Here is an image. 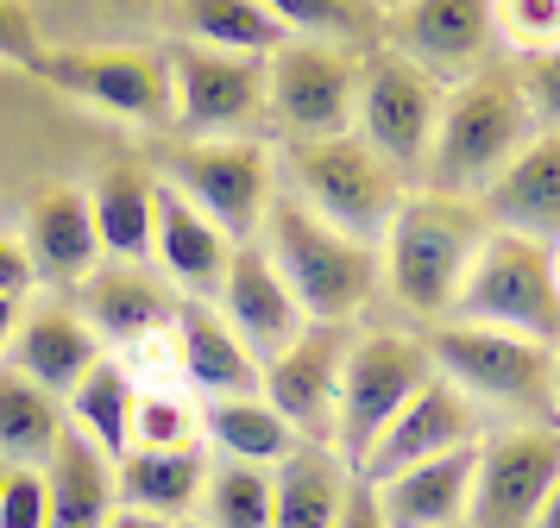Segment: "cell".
Listing matches in <instances>:
<instances>
[{
  "label": "cell",
  "mask_w": 560,
  "mask_h": 528,
  "mask_svg": "<svg viewBox=\"0 0 560 528\" xmlns=\"http://www.w3.org/2000/svg\"><path fill=\"white\" fill-rule=\"evenodd\" d=\"M202 478H208V459L196 441L183 447H132L114 459V491L127 509L139 516H158V523H183L196 497H202Z\"/></svg>",
  "instance_id": "obj_26"
},
{
  "label": "cell",
  "mask_w": 560,
  "mask_h": 528,
  "mask_svg": "<svg viewBox=\"0 0 560 528\" xmlns=\"http://www.w3.org/2000/svg\"><path fill=\"white\" fill-rule=\"evenodd\" d=\"M196 441V409L177 390H139L132 402V447H183Z\"/></svg>",
  "instance_id": "obj_35"
},
{
  "label": "cell",
  "mask_w": 560,
  "mask_h": 528,
  "mask_svg": "<svg viewBox=\"0 0 560 528\" xmlns=\"http://www.w3.org/2000/svg\"><path fill=\"white\" fill-rule=\"evenodd\" d=\"M541 126L529 120V107L510 82V63H479L472 75H459L454 89H441V114H434V139L422 157L429 189L447 196H479L485 183L498 176L504 157L529 145Z\"/></svg>",
  "instance_id": "obj_3"
},
{
  "label": "cell",
  "mask_w": 560,
  "mask_h": 528,
  "mask_svg": "<svg viewBox=\"0 0 560 528\" xmlns=\"http://www.w3.org/2000/svg\"><path fill=\"white\" fill-rule=\"evenodd\" d=\"M26 265L45 283H77L82 271L102 265V239L89 221V196L82 189H45L26 214Z\"/></svg>",
  "instance_id": "obj_27"
},
{
  "label": "cell",
  "mask_w": 560,
  "mask_h": 528,
  "mask_svg": "<svg viewBox=\"0 0 560 528\" xmlns=\"http://www.w3.org/2000/svg\"><path fill=\"white\" fill-rule=\"evenodd\" d=\"M0 290H7V296H26V290H32L26 246H20V239H7V233H0Z\"/></svg>",
  "instance_id": "obj_41"
},
{
  "label": "cell",
  "mask_w": 560,
  "mask_h": 528,
  "mask_svg": "<svg viewBox=\"0 0 560 528\" xmlns=\"http://www.w3.org/2000/svg\"><path fill=\"white\" fill-rule=\"evenodd\" d=\"M32 75L51 89L102 107L132 126H171V63L145 45H82V50H38Z\"/></svg>",
  "instance_id": "obj_13"
},
{
  "label": "cell",
  "mask_w": 560,
  "mask_h": 528,
  "mask_svg": "<svg viewBox=\"0 0 560 528\" xmlns=\"http://www.w3.org/2000/svg\"><path fill=\"white\" fill-rule=\"evenodd\" d=\"M429 347L397 327H372V333H347V359H340V397H334V434L328 447L359 466L365 447L378 441V427L404 409V397L429 377Z\"/></svg>",
  "instance_id": "obj_8"
},
{
  "label": "cell",
  "mask_w": 560,
  "mask_h": 528,
  "mask_svg": "<svg viewBox=\"0 0 560 528\" xmlns=\"http://www.w3.org/2000/svg\"><path fill=\"white\" fill-rule=\"evenodd\" d=\"M372 7H397V0H372Z\"/></svg>",
  "instance_id": "obj_46"
},
{
  "label": "cell",
  "mask_w": 560,
  "mask_h": 528,
  "mask_svg": "<svg viewBox=\"0 0 560 528\" xmlns=\"http://www.w3.org/2000/svg\"><path fill=\"white\" fill-rule=\"evenodd\" d=\"M253 7H265L296 38H328V45H353V50L378 45V20H384V7H372V0H253Z\"/></svg>",
  "instance_id": "obj_33"
},
{
  "label": "cell",
  "mask_w": 560,
  "mask_h": 528,
  "mask_svg": "<svg viewBox=\"0 0 560 528\" xmlns=\"http://www.w3.org/2000/svg\"><path fill=\"white\" fill-rule=\"evenodd\" d=\"M491 32H504L516 50H555L560 0H491Z\"/></svg>",
  "instance_id": "obj_37"
},
{
  "label": "cell",
  "mask_w": 560,
  "mask_h": 528,
  "mask_svg": "<svg viewBox=\"0 0 560 528\" xmlns=\"http://www.w3.org/2000/svg\"><path fill=\"white\" fill-rule=\"evenodd\" d=\"M353 466L328 441H296L271 466V528H334Z\"/></svg>",
  "instance_id": "obj_25"
},
{
  "label": "cell",
  "mask_w": 560,
  "mask_h": 528,
  "mask_svg": "<svg viewBox=\"0 0 560 528\" xmlns=\"http://www.w3.org/2000/svg\"><path fill=\"white\" fill-rule=\"evenodd\" d=\"M171 189L228 239H258L265 201L278 189V157L258 139H183L171 151Z\"/></svg>",
  "instance_id": "obj_11"
},
{
  "label": "cell",
  "mask_w": 560,
  "mask_h": 528,
  "mask_svg": "<svg viewBox=\"0 0 560 528\" xmlns=\"http://www.w3.org/2000/svg\"><path fill=\"white\" fill-rule=\"evenodd\" d=\"M510 82H516V95L529 107V120L541 132H555V114H560V63L555 50H516L510 57Z\"/></svg>",
  "instance_id": "obj_36"
},
{
  "label": "cell",
  "mask_w": 560,
  "mask_h": 528,
  "mask_svg": "<svg viewBox=\"0 0 560 528\" xmlns=\"http://www.w3.org/2000/svg\"><path fill=\"white\" fill-rule=\"evenodd\" d=\"M378 45L404 50L434 82H459L491 63V0H397L378 20Z\"/></svg>",
  "instance_id": "obj_14"
},
{
  "label": "cell",
  "mask_w": 560,
  "mask_h": 528,
  "mask_svg": "<svg viewBox=\"0 0 560 528\" xmlns=\"http://www.w3.org/2000/svg\"><path fill=\"white\" fill-rule=\"evenodd\" d=\"M491 233L472 196H447L416 183L404 201L390 208L378 233V290L416 321H447L459 296V277L472 265L479 239Z\"/></svg>",
  "instance_id": "obj_1"
},
{
  "label": "cell",
  "mask_w": 560,
  "mask_h": 528,
  "mask_svg": "<svg viewBox=\"0 0 560 528\" xmlns=\"http://www.w3.org/2000/svg\"><path fill=\"white\" fill-rule=\"evenodd\" d=\"M202 528H271V466L228 459L202 478Z\"/></svg>",
  "instance_id": "obj_34"
},
{
  "label": "cell",
  "mask_w": 560,
  "mask_h": 528,
  "mask_svg": "<svg viewBox=\"0 0 560 528\" xmlns=\"http://www.w3.org/2000/svg\"><path fill=\"white\" fill-rule=\"evenodd\" d=\"M13 327H20V296L0 290V352H7V340H13Z\"/></svg>",
  "instance_id": "obj_42"
},
{
  "label": "cell",
  "mask_w": 560,
  "mask_h": 528,
  "mask_svg": "<svg viewBox=\"0 0 560 528\" xmlns=\"http://www.w3.org/2000/svg\"><path fill=\"white\" fill-rule=\"evenodd\" d=\"M422 347L429 365L472 409H504L523 422H548V402H555V340H529V333H510V327H479V321H429L422 327Z\"/></svg>",
  "instance_id": "obj_4"
},
{
  "label": "cell",
  "mask_w": 560,
  "mask_h": 528,
  "mask_svg": "<svg viewBox=\"0 0 560 528\" xmlns=\"http://www.w3.org/2000/svg\"><path fill=\"white\" fill-rule=\"evenodd\" d=\"M278 176H283L278 189H290L308 214H322L328 226L353 233V239H372V246H378L390 208L409 189L404 176L390 171L365 139H353V132H334V139H283Z\"/></svg>",
  "instance_id": "obj_5"
},
{
  "label": "cell",
  "mask_w": 560,
  "mask_h": 528,
  "mask_svg": "<svg viewBox=\"0 0 560 528\" xmlns=\"http://www.w3.org/2000/svg\"><path fill=\"white\" fill-rule=\"evenodd\" d=\"M434 114H441V82L429 70H416L404 50H390V45L359 50L353 139H365L404 183L422 176V157H429V139H434Z\"/></svg>",
  "instance_id": "obj_7"
},
{
  "label": "cell",
  "mask_w": 560,
  "mask_h": 528,
  "mask_svg": "<svg viewBox=\"0 0 560 528\" xmlns=\"http://www.w3.org/2000/svg\"><path fill=\"white\" fill-rule=\"evenodd\" d=\"M560 447L548 422H510L504 434L479 441L466 528H535L555 509Z\"/></svg>",
  "instance_id": "obj_12"
},
{
  "label": "cell",
  "mask_w": 560,
  "mask_h": 528,
  "mask_svg": "<svg viewBox=\"0 0 560 528\" xmlns=\"http://www.w3.org/2000/svg\"><path fill=\"white\" fill-rule=\"evenodd\" d=\"M171 63V120L183 139H253V126L271 120L265 101V57H233L208 45L164 50Z\"/></svg>",
  "instance_id": "obj_9"
},
{
  "label": "cell",
  "mask_w": 560,
  "mask_h": 528,
  "mask_svg": "<svg viewBox=\"0 0 560 528\" xmlns=\"http://www.w3.org/2000/svg\"><path fill=\"white\" fill-rule=\"evenodd\" d=\"M114 516V459L63 427L45 453V528H102Z\"/></svg>",
  "instance_id": "obj_24"
},
{
  "label": "cell",
  "mask_w": 560,
  "mask_h": 528,
  "mask_svg": "<svg viewBox=\"0 0 560 528\" xmlns=\"http://www.w3.org/2000/svg\"><path fill=\"white\" fill-rule=\"evenodd\" d=\"M447 528H466V523H447Z\"/></svg>",
  "instance_id": "obj_47"
},
{
  "label": "cell",
  "mask_w": 560,
  "mask_h": 528,
  "mask_svg": "<svg viewBox=\"0 0 560 528\" xmlns=\"http://www.w3.org/2000/svg\"><path fill=\"white\" fill-rule=\"evenodd\" d=\"M466 441H479V409L459 397L441 372H429L404 397V409L378 427V441L365 447V459L353 466V478L378 484V478L404 472V466H416V459H434V453H447V447H466Z\"/></svg>",
  "instance_id": "obj_16"
},
{
  "label": "cell",
  "mask_w": 560,
  "mask_h": 528,
  "mask_svg": "<svg viewBox=\"0 0 560 528\" xmlns=\"http://www.w3.org/2000/svg\"><path fill=\"white\" fill-rule=\"evenodd\" d=\"M38 50H45V38H38V25H32V7L26 0H0V63L32 70Z\"/></svg>",
  "instance_id": "obj_39"
},
{
  "label": "cell",
  "mask_w": 560,
  "mask_h": 528,
  "mask_svg": "<svg viewBox=\"0 0 560 528\" xmlns=\"http://www.w3.org/2000/svg\"><path fill=\"white\" fill-rule=\"evenodd\" d=\"M95 359H102V340H95V327L82 321L70 302L32 308L26 321L13 327V340H7V365L26 372L32 384H45L51 397H70V384H77Z\"/></svg>",
  "instance_id": "obj_23"
},
{
  "label": "cell",
  "mask_w": 560,
  "mask_h": 528,
  "mask_svg": "<svg viewBox=\"0 0 560 528\" xmlns=\"http://www.w3.org/2000/svg\"><path fill=\"white\" fill-rule=\"evenodd\" d=\"M334 528H390V523H384V509H378V491H372L365 478H353V484H347V503H340Z\"/></svg>",
  "instance_id": "obj_40"
},
{
  "label": "cell",
  "mask_w": 560,
  "mask_h": 528,
  "mask_svg": "<svg viewBox=\"0 0 560 528\" xmlns=\"http://www.w3.org/2000/svg\"><path fill=\"white\" fill-rule=\"evenodd\" d=\"M202 434L228 453V459H246V466H278L283 453L303 441L258 390H246V397H208Z\"/></svg>",
  "instance_id": "obj_30"
},
{
  "label": "cell",
  "mask_w": 560,
  "mask_h": 528,
  "mask_svg": "<svg viewBox=\"0 0 560 528\" xmlns=\"http://www.w3.org/2000/svg\"><path fill=\"white\" fill-rule=\"evenodd\" d=\"M0 528H45V472L0 466Z\"/></svg>",
  "instance_id": "obj_38"
},
{
  "label": "cell",
  "mask_w": 560,
  "mask_h": 528,
  "mask_svg": "<svg viewBox=\"0 0 560 528\" xmlns=\"http://www.w3.org/2000/svg\"><path fill=\"white\" fill-rule=\"evenodd\" d=\"M233 246H240V239H228L202 208H189L171 183H158V196H152V265L171 277V290H183V296H214L221 277H228Z\"/></svg>",
  "instance_id": "obj_20"
},
{
  "label": "cell",
  "mask_w": 560,
  "mask_h": 528,
  "mask_svg": "<svg viewBox=\"0 0 560 528\" xmlns=\"http://www.w3.org/2000/svg\"><path fill=\"white\" fill-rule=\"evenodd\" d=\"M177 20L189 32V45L233 50V57H271L290 38L265 7L253 0H177Z\"/></svg>",
  "instance_id": "obj_32"
},
{
  "label": "cell",
  "mask_w": 560,
  "mask_h": 528,
  "mask_svg": "<svg viewBox=\"0 0 560 528\" xmlns=\"http://www.w3.org/2000/svg\"><path fill=\"white\" fill-rule=\"evenodd\" d=\"M63 434V409L45 384L0 365V466H38Z\"/></svg>",
  "instance_id": "obj_31"
},
{
  "label": "cell",
  "mask_w": 560,
  "mask_h": 528,
  "mask_svg": "<svg viewBox=\"0 0 560 528\" xmlns=\"http://www.w3.org/2000/svg\"><path fill=\"white\" fill-rule=\"evenodd\" d=\"M535 528H555V509H548V516H541V523H535Z\"/></svg>",
  "instance_id": "obj_45"
},
{
  "label": "cell",
  "mask_w": 560,
  "mask_h": 528,
  "mask_svg": "<svg viewBox=\"0 0 560 528\" xmlns=\"http://www.w3.org/2000/svg\"><path fill=\"white\" fill-rule=\"evenodd\" d=\"M102 528H164L158 516H139V509H120V516H107Z\"/></svg>",
  "instance_id": "obj_43"
},
{
  "label": "cell",
  "mask_w": 560,
  "mask_h": 528,
  "mask_svg": "<svg viewBox=\"0 0 560 528\" xmlns=\"http://www.w3.org/2000/svg\"><path fill=\"white\" fill-rule=\"evenodd\" d=\"M472 201H479L485 226L523 233V239H548V246H555V226H560V139L555 132H535L516 157L498 164V176H491Z\"/></svg>",
  "instance_id": "obj_18"
},
{
  "label": "cell",
  "mask_w": 560,
  "mask_h": 528,
  "mask_svg": "<svg viewBox=\"0 0 560 528\" xmlns=\"http://www.w3.org/2000/svg\"><path fill=\"white\" fill-rule=\"evenodd\" d=\"M171 352H177V372L202 397H246V390H258V359L221 321V308L208 296H183L171 308Z\"/></svg>",
  "instance_id": "obj_21"
},
{
  "label": "cell",
  "mask_w": 560,
  "mask_h": 528,
  "mask_svg": "<svg viewBox=\"0 0 560 528\" xmlns=\"http://www.w3.org/2000/svg\"><path fill=\"white\" fill-rule=\"evenodd\" d=\"M258 246L290 283V296L303 308V321H359V308L378 296V246L353 239L328 226L322 214H308L290 189H271L265 221H258Z\"/></svg>",
  "instance_id": "obj_2"
},
{
  "label": "cell",
  "mask_w": 560,
  "mask_h": 528,
  "mask_svg": "<svg viewBox=\"0 0 560 528\" xmlns=\"http://www.w3.org/2000/svg\"><path fill=\"white\" fill-rule=\"evenodd\" d=\"M164 528H202V523H189V516H183V523H164Z\"/></svg>",
  "instance_id": "obj_44"
},
{
  "label": "cell",
  "mask_w": 560,
  "mask_h": 528,
  "mask_svg": "<svg viewBox=\"0 0 560 528\" xmlns=\"http://www.w3.org/2000/svg\"><path fill=\"white\" fill-rule=\"evenodd\" d=\"M472 466H479V441L447 447L434 459H416L404 472L378 478V509L390 528H447L466 523V497H472Z\"/></svg>",
  "instance_id": "obj_22"
},
{
  "label": "cell",
  "mask_w": 560,
  "mask_h": 528,
  "mask_svg": "<svg viewBox=\"0 0 560 528\" xmlns=\"http://www.w3.org/2000/svg\"><path fill=\"white\" fill-rule=\"evenodd\" d=\"M152 196L158 183L139 164H107L89 189V221L107 258H152Z\"/></svg>",
  "instance_id": "obj_28"
},
{
  "label": "cell",
  "mask_w": 560,
  "mask_h": 528,
  "mask_svg": "<svg viewBox=\"0 0 560 528\" xmlns=\"http://www.w3.org/2000/svg\"><path fill=\"white\" fill-rule=\"evenodd\" d=\"M454 321L510 327V333H529V340H555V327H560L555 246L491 226L479 239V251H472L466 277H459Z\"/></svg>",
  "instance_id": "obj_6"
},
{
  "label": "cell",
  "mask_w": 560,
  "mask_h": 528,
  "mask_svg": "<svg viewBox=\"0 0 560 528\" xmlns=\"http://www.w3.org/2000/svg\"><path fill=\"white\" fill-rule=\"evenodd\" d=\"M221 321L246 340L253 359H271L283 340H296V327H303V308L290 296V283L278 277V265L265 258L258 239H240L228 258V277H221Z\"/></svg>",
  "instance_id": "obj_19"
},
{
  "label": "cell",
  "mask_w": 560,
  "mask_h": 528,
  "mask_svg": "<svg viewBox=\"0 0 560 528\" xmlns=\"http://www.w3.org/2000/svg\"><path fill=\"white\" fill-rule=\"evenodd\" d=\"M340 359H347V327L303 321L296 340H283L271 359H258V397L271 402L303 441H328L334 397H340Z\"/></svg>",
  "instance_id": "obj_15"
},
{
  "label": "cell",
  "mask_w": 560,
  "mask_h": 528,
  "mask_svg": "<svg viewBox=\"0 0 560 528\" xmlns=\"http://www.w3.org/2000/svg\"><path fill=\"white\" fill-rule=\"evenodd\" d=\"M353 89H359V50L328 38H283L265 57V101L283 139H334L353 132Z\"/></svg>",
  "instance_id": "obj_10"
},
{
  "label": "cell",
  "mask_w": 560,
  "mask_h": 528,
  "mask_svg": "<svg viewBox=\"0 0 560 528\" xmlns=\"http://www.w3.org/2000/svg\"><path fill=\"white\" fill-rule=\"evenodd\" d=\"M132 402H139V377L114 359H95L89 372L70 384V422L77 434H89L107 459L132 453Z\"/></svg>",
  "instance_id": "obj_29"
},
{
  "label": "cell",
  "mask_w": 560,
  "mask_h": 528,
  "mask_svg": "<svg viewBox=\"0 0 560 528\" xmlns=\"http://www.w3.org/2000/svg\"><path fill=\"white\" fill-rule=\"evenodd\" d=\"M177 308L171 277L152 271V258H107L77 277V315L95 327L102 347H139L145 333H164Z\"/></svg>",
  "instance_id": "obj_17"
}]
</instances>
